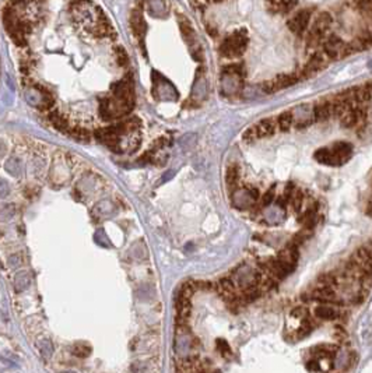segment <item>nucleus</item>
Here are the masks:
<instances>
[{"mask_svg": "<svg viewBox=\"0 0 372 373\" xmlns=\"http://www.w3.org/2000/svg\"><path fill=\"white\" fill-rule=\"evenodd\" d=\"M135 84L132 76L112 84L111 96L102 98L100 102V114L104 120H115L129 115L135 108Z\"/></svg>", "mask_w": 372, "mask_h": 373, "instance_id": "nucleus-1", "label": "nucleus"}, {"mask_svg": "<svg viewBox=\"0 0 372 373\" xmlns=\"http://www.w3.org/2000/svg\"><path fill=\"white\" fill-rule=\"evenodd\" d=\"M246 46H248V32L245 30H239L224 40L220 46V54L225 58H238L244 54Z\"/></svg>", "mask_w": 372, "mask_h": 373, "instance_id": "nucleus-2", "label": "nucleus"}, {"mask_svg": "<svg viewBox=\"0 0 372 373\" xmlns=\"http://www.w3.org/2000/svg\"><path fill=\"white\" fill-rule=\"evenodd\" d=\"M331 14L327 12H322L318 14V17L315 18L313 24H312L309 32L306 35V45L309 48H316L325 41L326 32L329 31L331 27Z\"/></svg>", "mask_w": 372, "mask_h": 373, "instance_id": "nucleus-3", "label": "nucleus"}, {"mask_svg": "<svg viewBox=\"0 0 372 373\" xmlns=\"http://www.w3.org/2000/svg\"><path fill=\"white\" fill-rule=\"evenodd\" d=\"M323 46V54L327 59L336 60V59H341L345 58L348 54H351L352 49L350 44H345L340 36L334 34H330L326 36L325 41L322 42Z\"/></svg>", "mask_w": 372, "mask_h": 373, "instance_id": "nucleus-4", "label": "nucleus"}, {"mask_svg": "<svg viewBox=\"0 0 372 373\" xmlns=\"http://www.w3.org/2000/svg\"><path fill=\"white\" fill-rule=\"evenodd\" d=\"M311 18H312L311 10H308V8L299 10V12H297V13L294 14L290 20H288V22H287L288 30H290L292 34L302 35L305 31H306V28L309 27Z\"/></svg>", "mask_w": 372, "mask_h": 373, "instance_id": "nucleus-5", "label": "nucleus"}, {"mask_svg": "<svg viewBox=\"0 0 372 373\" xmlns=\"http://www.w3.org/2000/svg\"><path fill=\"white\" fill-rule=\"evenodd\" d=\"M331 166L344 165L352 156V146L350 142H334L330 147Z\"/></svg>", "mask_w": 372, "mask_h": 373, "instance_id": "nucleus-6", "label": "nucleus"}, {"mask_svg": "<svg viewBox=\"0 0 372 373\" xmlns=\"http://www.w3.org/2000/svg\"><path fill=\"white\" fill-rule=\"evenodd\" d=\"M309 300H316L319 304H329V305H341V299L331 286H316L309 294Z\"/></svg>", "mask_w": 372, "mask_h": 373, "instance_id": "nucleus-7", "label": "nucleus"}, {"mask_svg": "<svg viewBox=\"0 0 372 373\" xmlns=\"http://www.w3.org/2000/svg\"><path fill=\"white\" fill-rule=\"evenodd\" d=\"M298 78L295 74H280L276 78H273L270 82H266L263 84V91L267 94H273L276 91L288 88L291 86H294L298 82Z\"/></svg>", "mask_w": 372, "mask_h": 373, "instance_id": "nucleus-8", "label": "nucleus"}, {"mask_svg": "<svg viewBox=\"0 0 372 373\" xmlns=\"http://www.w3.org/2000/svg\"><path fill=\"white\" fill-rule=\"evenodd\" d=\"M325 63H326V56L325 54H313L308 59L306 62V64L302 68V73H301V77H304V78H308V77H312V76H315L316 73H319L322 68H325Z\"/></svg>", "mask_w": 372, "mask_h": 373, "instance_id": "nucleus-9", "label": "nucleus"}, {"mask_svg": "<svg viewBox=\"0 0 372 373\" xmlns=\"http://www.w3.org/2000/svg\"><path fill=\"white\" fill-rule=\"evenodd\" d=\"M352 258L358 263L361 270L372 276V252L368 246H361L352 253Z\"/></svg>", "mask_w": 372, "mask_h": 373, "instance_id": "nucleus-10", "label": "nucleus"}, {"mask_svg": "<svg viewBox=\"0 0 372 373\" xmlns=\"http://www.w3.org/2000/svg\"><path fill=\"white\" fill-rule=\"evenodd\" d=\"M253 128H255V132H256L257 138L270 137L276 133L277 120H274L273 118H266V119H262L260 122H257Z\"/></svg>", "mask_w": 372, "mask_h": 373, "instance_id": "nucleus-11", "label": "nucleus"}, {"mask_svg": "<svg viewBox=\"0 0 372 373\" xmlns=\"http://www.w3.org/2000/svg\"><path fill=\"white\" fill-rule=\"evenodd\" d=\"M313 314L318 320H336L340 318V310L336 308V305L320 304L315 308Z\"/></svg>", "mask_w": 372, "mask_h": 373, "instance_id": "nucleus-12", "label": "nucleus"}, {"mask_svg": "<svg viewBox=\"0 0 372 373\" xmlns=\"http://www.w3.org/2000/svg\"><path fill=\"white\" fill-rule=\"evenodd\" d=\"M295 4V0H266V6L270 13H290Z\"/></svg>", "mask_w": 372, "mask_h": 373, "instance_id": "nucleus-13", "label": "nucleus"}, {"mask_svg": "<svg viewBox=\"0 0 372 373\" xmlns=\"http://www.w3.org/2000/svg\"><path fill=\"white\" fill-rule=\"evenodd\" d=\"M130 24H132V30H133V32H135L136 36H137L139 40H142L143 35L146 34V31H147V24L144 22L143 13L139 8H135V10L132 12Z\"/></svg>", "mask_w": 372, "mask_h": 373, "instance_id": "nucleus-14", "label": "nucleus"}, {"mask_svg": "<svg viewBox=\"0 0 372 373\" xmlns=\"http://www.w3.org/2000/svg\"><path fill=\"white\" fill-rule=\"evenodd\" d=\"M333 112H331V102L330 101H322L315 105L313 108V120L316 122H326L329 120Z\"/></svg>", "mask_w": 372, "mask_h": 373, "instance_id": "nucleus-15", "label": "nucleus"}, {"mask_svg": "<svg viewBox=\"0 0 372 373\" xmlns=\"http://www.w3.org/2000/svg\"><path fill=\"white\" fill-rule=\"evenodd\" d=\"M49 120L51 123L54 124L56 129L62 132V133H70V130H72V124L69 123L68 118L61 114L59 110H52L51 114H49Z\"/></svg>", "mask_w": 372, "mask_h": 373, "instance_id": "nucleus-16", "label": "nucleus"}, {"mask_svg": "<svg viewBox=\"0 0 372 373\" xmlns=\"http://www.w3.org/2000/svg\"><path fill=\"white\" fill-rule=\"evenodd\" d=\"M178 21H179V30H181V32H182L183 40L188 42L189 45H193L196 36H195V31H193V27L190 26L189 20H188L185 16H179V17H178Z\"/></svg>", "mask_w": 372, "mask_h": 373, "instance_id": "nucleus-17", "label": "nucleus"}, {"mask_svg": "<svg viewBox=\"0 0 372 373\" xmlns=\"http://www.w3.org/2000/svg\"><path fill=\"white\" fill-rule=\"evenodd\" d=\"M225 182H227V188L230 192H234L237 189V184L239 182V168L235 164L230 165L227 168V174H225Z\"/></svg>", "mask_w": 372, "mask_h": 373, "instance_id": "nucleus-18", "label": "nucleus"}, {"mask_svg": "<svg viewBox=\"0 0 372 373\" xmlns=\"http://www.w3.org/2000/svg\"><path fill=\"white\" fill-rule=\"evenodd\" d=\"M295 123L294 119V112L291 110H285L283 114H280L277 118V128L281 132H288L292 128V124Z\"/></svg>", "mask_w": 372, "mask_h": 373, "instance_id": "nucleus-19", "label": "nucleus"}, {"mask_svg": "<svg viewBox=\"0 0 372 373\" xmlns=\"http://www.w3.org/2000/svg\"><path fill=\"white\" fill-rule=\"evenodd\" d=\"M340 123H341V126H343L344 129H351V128H355L357 124H359V116L357 108L350 109V110L340 119Z\"/></svg>", "mask_w": 372, "mask_h": 373, "instance_id": "nucleus-20", "label": "nucleus"}, {"mask_svg": "<svg viewBox=\"0 0 372 373\" xmlns=\"http://www.w3.org/2000/svg\"><path fill=\"white\" fill-rule=\"evenodd\" d=\"M304 200H305V194L304 192L301 189H295V192L292 193V196L290 198V206L292 210L295 212H301L302 210V206H304Z\"/></svg>", "mask_w": 372, "mask_h": 373, "instance_id": "nucleus-21", "label": "nucleus"}, {"mask_svg": "<svg viewBox=\"0 0 372 373\" xmlns=\"http://www.w3.org/2000/svg\"><path fill=\"white\" fill-rule=\"evenodd\" d=\"M69 134L77 138V140H80V142H87V140L91 138V132L86 129V128H83V126H73Z\"/></svg>", "mask_w": 372, "mask_h": 373, "instance_id": "nucleus-22", "label": "nucleus"}, {"mask_svg": "<svg viewBox=\"0 0 372 373\" xmlns=\"http://www.w3.org/2000/svg\"><path fill=\"white\" fill-rule=\"evenodd\" d=\"M313 158L318 161L319 164H323V165H329L331 166V156H330V148H319L315 151L313 154Z\"/></svg>", "mask_w": 372, "mask_h": 373, "instance_id": "nucleus-23", "label": "nucleus"}, {"mask_svg": "<svg viewBox=\"0 0 372 373\" xmlns=\"http://www.w3.org/2000/svg\"><path fill=\"white\" fill-rule=\"evenodd\" d=\"M114 56H115V62L118 63V66H121V68H128V54H126V50H125L122 46L114 48Z\"/></svg>", "mask_w": 372, "mask_h": 373, "instance_id": "nucleus-24", "label": "nucleus"}, {"mask_svg": "<svg viewBox=\"0 0 372 373\" xmlns=\"http://www.w3.org/2000/svg\"><path fill=\"white\" fill-rule=\"evenodd\" d=\"M291 316L295 318V319L304 320L305 318L309 316V310H308L305 306H297V308H294V309L291 310Z\"/></svg>", "mask_w": 372, "mask_h": 373, "instance_id": "nucleus-25", "label": "nucleus"}, {"mask_svg": "<svg viewBox=\"0 0 372 373\" xmlns=\"http://www.w3.org/2000/svg\"><path fill=\"white\" fill-rule=\"evenodd\" d=\"M274 196H276V193H274V186L269 189L262 197V206L263 207H267V206H270L273 202H274Z\"/></svg>", "mask_w": 372, "mask_h": 373, "instance_id": "nucleus-26", "label": "nucleus"}, {"mask_svg": "<svg viewBox=\"0 0 372 373\" xmlns=\"http://www.w3.org/2000/svg\"><path fill=\"white\" fill-rule=\"evenodd\" d=\"M242 138H244V142H253V140H257V136H256V132H255V128L252 126V128H249L248 130H245L244 132V134H242Z\"/></svg>", "mask_w": 372, "mask_h": 373, "instance_id": "nucleus-27", "label": "nucleus"}, {"mask_svg": "<svg viewBox=\"0 0 372 373\" xmlns=\"http://www.w3.org/2000/svg\"><path fill=\"white\" fill-rule=\"evenodd\" d=\"M306 369L308 370H320V362L318 360H315V358H312L311 360H308L306 362Z\"/></svg>", "mask_w": 372, "mask_h": 373, "instance_id": "nucleus-28", "label": "nucleus"}, {"mask_svg": "<svg viewBox=\"0 0 372 373\" xmlns=\"http://www.w3.org/2000/svg\"><path fill=\"white\" fill-rule=\"evenodd\" d=\"M83 351H90V348H83V346H77V348H76L75 354H76V355H79V356H87L88 354L83 352Z\"/></svg>", "mask_w": 372, "mask_h": 373, "instance_id": "nucleus-29", "label": "nucleus"}, {"mask_svg": "<svg viewBox=\"0 0 372 373\" xmlns=\"http://www.w3.org/2000/svg\"><path fill=\"white\" fill-rule=\"evenodd\" d=\"M366 212H368V216H371L372 217V198L368 202V206H366Z\"/></svg>", "mask_w": 372, "mask_h": 373, "instance_id": "nucleus-30", "label": "nucleus"}, {"mask_svg": "<svg viewBox=\"0 0 372 373\" xmlns=\"http://www.w3.org/2000/svg\"><path fill=\"white\" fill-rule=\"evenodd\" d=\"M368 66H369V68H372V62H369V63H368Z\"/></svg>", "mask_w": 372, "mask_h": 373, "instance_id": "nucleus-31", "label": "nucleus"}, {"mask_svg": "<svg viewBox=\"0 0 372 373\" xmlns=\"http://www.w3.org/2000/svg\"><path fill=\"white\" fill-rule=\"evenodd\" d=\"M30 2H31V0H30Z\"/></svg>", "mask_w": 372, "mask_h": 373, "instance_id": "nucleus-32", "label": "nucleus"}]
</instances>
